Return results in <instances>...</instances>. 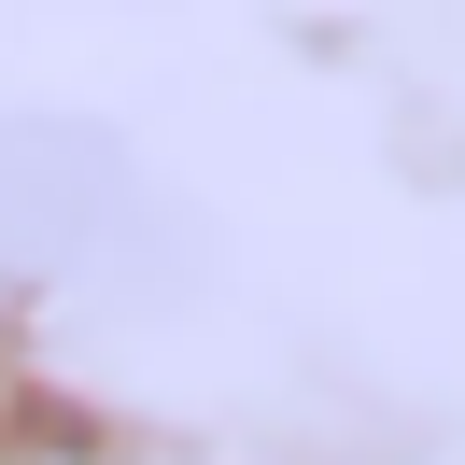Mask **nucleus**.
Returning a JSON list of instances; mask_svg holds the SVG:
<instances>
[{"instance_id": "obj_1", "label": "nucleus", "mask_w": 465, "mask_h": 465, "mask_svg": "<svg viewBox=\"0 0 465 465\" xmlns=\"http://www.w3.org/2000/svg\"><path fill=\"white\" fill-rule=\"evenodd\" d=\"M0 268L57 296H170L183 282V212L155 198V170L85 114H0Z\"/></svg>"}]
</instances>
